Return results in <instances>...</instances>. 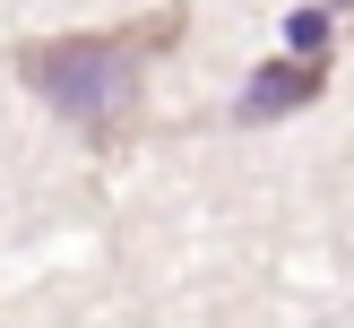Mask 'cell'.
<instances>
[{"label": "cell", "mask_w": 354, "mask_h": 328, "mask_svg": "<svg viewBox=\"0 0 354 328\" xmlns=\"http://www.w3.org/2000/svg\"><path fill=\"white\" fill-rule=\"evenodd\" d=\"M337 9H320V0H311V9H294L286 17V44H294V61H328V44H337Z\"/></svg>", "instance_id": "cell-3"}, {"label": "cell", "mask_w": 354, "mask_h": 328, "mask_svg": "<svg viewBox=\"0 0 354 328\" xmlns=\"http://www.w3.org/2000/svg\"><path fill=\"white\" fill-rule=\"evenodd\" d=\"M320 86H328V61H268V69H251L234 121H286V113H303Z\"/></svg>", "instance_id": "cell-2"}, {"label": "cell", "mask_w": 354, "mask_h": 328, "mask_svg": "<svg viewBox=\"0 0 354 328\" xmlns=\"http://www.w3.org/2000/svg\"><path fill=\"white\" fill-rule=\"evenodd\" d=\"M182 44V9L138 17V26H104V35H35L9 52V69L86 138L95 155H113L138 130V95H147V61Z\"/></svg>", "instance_id": "cell-1"}, {"label": "cell", "mask_w": 354, "mask_h": 328, "mask_svg": "<svg viewBox=\"0 0 354 328\" xmlns=\"http://www.w3.org/2000/svg\"><path fill=\"white\" fill-rule=\"evenodd\" d=\"M320 9H346V0H320Z\"/></svg>", "instance_id": "cell-4"}]
</instances>
